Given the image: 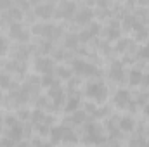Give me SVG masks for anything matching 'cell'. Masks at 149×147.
Returning <instances> with one entry per match:
<instances>
[{
    "label": "cell",
    "mask_w": 149,
    "mask_h": 147,
    "mask_svg": "<svg viewBox=\"0 0 149 147\" xmlns=\"http://www.w3.org/2000/svg\"><path fill=\"white\" fill-rule=\"evenodd\" d=\"M12 87V81L7 74H0V88H10Z\"/></svg>",
    "instance_id": "18"
},
{
    "label": "cell",
    "mask_w": 149,
    "mask_h": 147,
    "mask_svg": "<svg viewBox=\"0 0 149 147\" xmlns=\"http://www.w3.org/2000/svg\"><path fill=\"white\" fill-rule=\"evenodd\" d=\"M9 35L14 38V40H19V42H26L28 40V33L24 31V28L16 21L10 24V30H9Z\"/></svg>",
    "instance_id": "3"
},
{
    "label": "cell",
    "mask_w": 149,
    "mask_h": 147,
    "mask_svg": "<svg viewBox=\"0 0 149 147\" xmlns=\"http://www.w3.org/2000/svg\"><path fill=\"white\" fill-rule=\"evenodd\" d=\"M111 78L114 81H121L123 80V68L120 62H114L111 66Z\"/></svg>",
    "instance_id": "10"
},
{
    "label": "cell",
    "mask_w": 149,
    "mask_h": 147,
    "mask_svg": "<svg viewBox=\"0 0 149 147\" xmlns=\"http://www.w3.org/2000/svg\"><path fill=\"white\" fill-rule=\"evenodd\" d=\"M63 142H76V137L73 135V132H71V130H68V128H66V133H64Z\"/></svg>",
    "instance_id": "21"
},
{
    "label": "cell",
    "mask_w": 149,
    "mask_h": 147,
    "mask_svg": "<svg viewBox=\"0 0 149 147\" xmlns=\"http://www.w3.org/2000/svg\"><path fill=\"white\" fill-rule=\"evenodd\" d=\"M49 95H50V97L54 99V102H56V104H59V102L63 101V92H61V88H59V87H57L56 83L52 85V88H50Z\"/></svg>",
    "instance_id": "13"
},
{
    "label": "cell",
    "mask_w": 149,
    "mask_h": 147,
    "mask_svg": "<svg viewBox=\"0 0 149 147\" xmlns=\"http://www.w3.org/2000/svg\"><path fill=\"white\" fill-rule=\"evenodd\" d=\"M73 69L78 74H85V76H95V74L99 73L94 64H88V62H83V61H74Z\"/></svg>",
    "instance_id": "2"
},
{
    "label": "cell",
    "mask_w": 149,
    "mask_h": 147,
    "mask_svg": "<svg viewBox=\"0 0 149 147\" xmlns=\"http://www.w3.org/2000/svg\"><path fill=\"white\" fill-rule=\"evenodd\" d=\"M97 31H99V24H95V23H94V24L90 26V30H85V31H83V33L80 35V40L87 42V40H90V38L94 37V35H95Z\"/></svg>",
    "instance_id": "12"
},
{
    "label": "cell",
    "mask_w": 149,
    "mask_h": 147,
    "mask_svg": "<svg viewBox=\"0 0 149 147\" xmlns=\"http://www.w3.org/2000/svg\"><path fill=\"white\" fill-rule=\"evenodd\" d=\"M7 17L12 19V21H19V19H21V10L10 7V9H7Z\"/></svg>",
    "instance_id": "15"
},
{
    "label": "cell",
    "mask_w": 149,
    "mask_h": 147,
    "mask_svg": "<svg viewBox=\"0 0 149 147\" xmlns=\"http://www.w3.org/2000/svg\"><path fill=\"white\" fill-rule=\"evenodd\" d=\"M64 133H66V128H63V126L52 128V132H50L52 142H54V144H57V142H63V139H64Z\"/></svg>",
    "instance_id": "7"
},
{
    "label": "cell",
    "mask_w": 149,
    "mask_h": 147,
    "mask_svg": "<svg viewBox=\"0 0 149 147\" xmlns=\"http://www.w3.org/2000/svg\"><path fill=\"white\" fill-rule=\"evenodd\" d=\"M42 85H54V80H52V76H49V74L45 73V76H43V80H42Z\"/></svg>",
    "instance_id": "24"
},
{
    "label": "cell",
    "mask_w": 149,
    "mask_h": 147,
    "mask_svg": "<svg viewBox=\"0 0 149 147\" xmlns=\"http://www.w3.org/2000/svg\"><path fill=\"white\" fill-rule=\"evenodd\" d=\"M74 2H63L59 5V10H57V16L59 17H64V19H70L74 16Z\"/></svg>",
    "instance_id": "4"
},
{
    "label": "cell",
    "mask_w": 149,
    "mask_h": 147,
    "mask_svg": "<svg viewBox=\"0 0 149 147\" xmlns=\"http://www.w3.org/2000/svg\"><path fill=\"white\" fill-rule=\"evenodd\" d=\"M120 128H121L123 132H132V130H134V119H130V118H121V119H120Z\"/></svg>",
    "instance_id": "14"
},
{
    "label": "cell",
    "mask_w": 149,
    "mask_h": 147,
    "mask_svg": "<svg viewBox=\"0 0 149 147\" xmlns=\"http://www.w3.org/2000/svg\"><path fill=\"white\" fill-rule=\"evenodd\" d=\"M142 76H144V74L139 73V71H132V73H130V85H139V83H142Z\"/></svg>",
    "instance_id": "16"
},
{
    "label": "cell",
    "mask_w": 149,
    "mask_h": 147,
    "mask_svg": "<svg viewBox=\"0 0 149 147\" xmlns=\"http://www.w3.org/2000/svg\"><path fill=\"white\" fill-rule=\"evenodd\" d=\"M141 55H142V57H149V47H144V49L141 50Z\"/></svg>",
    "instance_id": "27"
},
{
    "label": "cell",
    "mask_w": 149,
    "mask_h": 147,
    "mask_svg": "<svg viewBox=\"0 0 149 147\" xmlns=\"http://www.w3.org/2000/svg\"><path fill=\"white\" fill-rule=\"evenodd\" d=\"M87 95L90 99H94L95 102H102L108 97V88L101 81H92V83L87 85Z\"/></svg>",
    "instance_id": "1"
},
{
    "label": "cell",
    "mask_w": 149,
    "mask_h": 147,
    "mask_svg": "<svg viewBox=\"0 0 149 147\" xmlns=\"http://www.w3.org/2000/svg\"><path fill=\"white\" fill-rule=\"evenodd\" d=\"M83 119H85V112H83V111H76L73 116H71V121L76 123V125H78V123H83Z\"/></svg>",
    "instance_id": "20"
},
{
    "label": "cell",
    "mask_w": 149,
    "mask_h": 147,
    "mask_svg": "<svg viewBox=\"0 0 149 147\" xmlns=\"http://www.w3.org/2000/svg\"><path fill=\"white\" fill-rule=\"evenodd\" d=\"M92 19V12L88 10V9H83V10H80L78 14H76V21L80 23V24H85V23H88Z\"/></svg>",
    "instance_id": "11"
},
{
    "label": "cell",
    "mask_w": 149,
    "mask_h": 147,
    "mask_svg": "<svg viewBox=\"0 0 149 147\" xmlns=\"http://www.w3.org/2000/svg\"><path fill=\"white\" fill-rule=\"evenodd\" d=\"M37 16L38 17H42V19H47V17H50L52 16V5H38L37 7Z\"/></svg>",
    "instance_id": "8"
},
{
    "label": "cell",
    "mask_w": 149,
    "mask_h": 147,
    "mask_svg": "<svg viewBox=\"0 0 149 147\" xmlns=\"http://www.w3.org/2000/svg\"><path fill=\"white\" fill-rule=\"evenodd\" d=\"M59 76H63V78H68V76H70V71H68L66 68H59Z\"/></svg>",
    "instance_id": "26"
},
{
    "label": "cell",
    "mask_w": 149,
    "mask_h": 147,
    "mask_svg": "<svg viewBox=\"0 0 149 147\" xmlns=\"http://www.w3.org/2000/svg\"><path fill=\"white\" fill-rule=\"evenodd\" d=\"M137 30H139V33H137V38H139V40H144V38H148V31H146V30H142V26H139Z\"/></svg>",
    "instance_id": "25"
},
{
    "label": "cell",
    "mask_w": 149,
    "mask_h": 147,
    "mask_svg": "<svg viewBox=\"0 0 149 147\" xmlns=\"http://www.w3.org/2000/svg\"><path fill=\"white\" fill-rule=\"evenodd\" d=\"M37 69L43 74L50 73V69H52V61H50V59H45V57L37 59Z\"/></svg>",
    "instance_id": "6"
},
{
    "label": "cell",
    "mask_w": 149,
    "mask_h": 147,
    "mask_svg": "<svg viewBox=\"0 0 149 147\" xmlns=\"http://www.w3.org/2000/svg\"><path fill=\"white\" fill-rule=\"evenodd\" d=\"M78 104H80L78 97H73V99H70V101H68V106H66V111H68V112H71V111H76V109H78Z\"/></svg>",
    "instance_id": "19"
},
{
    "label": "cell",
    "mask_w": 149,
    "mask_h": 147,
    "mask_svg": "<svg viewBox=\"0 0 149 147\" xmlns=\"http://www.w3.org/2000/svg\"><path fill=\"white\" fill-rule=\"evenodd\" d=\"M5 54H7V42L3 37H0V55H5Z\"/></svg>",
    "instance_id": "22"
},
{
    "label": "cell",
    "mask_w": 149,
    "mask_h": 147,
    "mask_svg": "<svg viewBox=\"0 0 149 147\" xmlns=\"http://www.w3.org/2000/svg\"><path fill=\"white\" fill-rule=\"evenodd\" d=\"M21 137H23V128H21V125H19V123L12 125L10 130H9V139H12V140L16 142V140H19Z\"/></svg>",
    "instance_id": "9"
},
{
    "label": "cell",
    "mask_w": 149,
    "mask_h": 147,
    "mask_svg": "<svg viewBox=\"0 0 149 147\" xmlns=\"http://www.w3.org/2000/svg\"><path fill=\"white\" fill-rule=\"evenodd\" d=\"M114 104L120 106V107H128V104H130V94L127 90H118L116 95H114Z\"/></svg>",
    "instance_id": "5"
},
{
    "label": "cell",
    "mask_w": 149,
    "mask_h": 147,
    "mask_svg": "<svg viewBox=\"0 0 149 147\" xmlns=\"http://www.w3.org/2000/svg\"><path fill=\"white\" fill-rule=\"evenodd\" d=\"M10 0H0V10H7V9H10Z\"/></svg>",
    "instance_id": "23"
},
{
    "label": "cell",
    "mask_w": 149,
    "mask_h": 147,
    "mask_svg": "<svg viewBox=\"0 0 149 147\" xmlns=\"http://www.w3.org/2000/svg\"><path fill=\"white\" fill-rule=\"evenodd\" d=\"M78 40H80V38L76 37V35H68L64 43H66V47H68V49H74V47L78 45Z\"/></svg>",
    "instance_id": "17"
}]
</instances>
